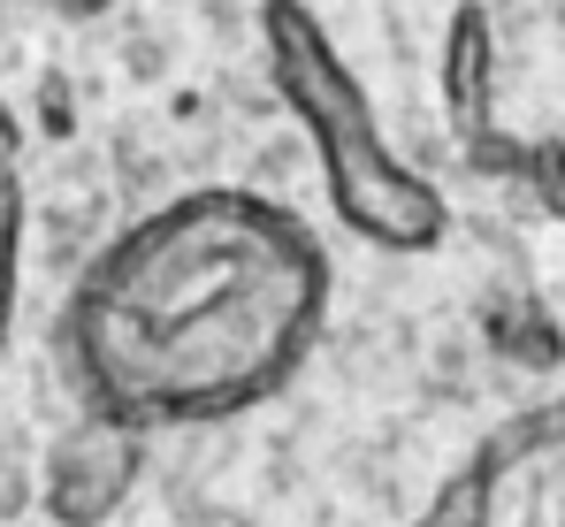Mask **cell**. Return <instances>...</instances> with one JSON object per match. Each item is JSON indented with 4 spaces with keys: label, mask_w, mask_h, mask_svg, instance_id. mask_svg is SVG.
I'll use <instances>...</instances> for the list:
<instances>
[{
    "label": "cell",
    "mask_w": 565,
    "mask_h": 527,
    "mask_svg": "<svg viewBox=\"0 0 565 527\" xmlns=\"http://www.w3.org/2000/svg\"><path fill=\"white\" fill-rule=\"evenodd\" d=\"M0 199H23V123L0 99Z\"/></svg>",
    "instance_id": "obj_10"
},
{
    "label": "cell",
    "mask_w": 565,
    "mask_h": 527,
    "mask_svg": "<svg viewBox=\"0 0 565 527\" xmlns=\"http://www.w3.org/2000/svg\"><path fill=\"white\" fill-rule=\"evenodd\" d=\"M321 191H329V214L382 253H436L451 230L444 191L428 176H413L382 138L321 146Z\"/></svg>",
    "instance_id": "obj_2"
},
{
    "label": "cell",
    "mask_w": 565,
    "mask_h": 527,
    "mask_svg": "<svg viewBox=\"0 0 565 527\" xmlns=\"http://www.w3.org/2000/svg\"><path fill=\"white\" fill-rule=\"evenodd\" d=\"M260 46H268V77H276L282 107L306 123L313 154L352 146V138H382L360 77L344 70V54L329 46V31L313 23L306 0H260Z\"/></svg>",
    "instance_id": "obj_3"
},
{
    "label": "cell",
    "mask_w": 565,
    "mask_h": 527,
    "mask_svg": "<svg viewBox=\"0 0 565 527\" xmlns=\"http://www.w3.org/2000/svg\"><path fill=\"white\" fill-rule=\"evenodd\" d=\"M138 474H146V436L107 413H85L39 459V513L54 527H107L130 505Z\"/></svg>",
    "instance_id": "obj_4"
},
{
    "label": "cell",
    "mask_w": 565,
    "mask_h": 527,
    "mask_svg": "<svg viewBox=\"0 0 565 527\" xmlns=\"http://www.w3.org/2000/svg\"><path fill=\"white\" fill-rule=\"evenodd\" d=\"M413 527H497V474H489L481 459H467V466L428 497V513Z\"/></svg>",
    "instance_id": "obj_7"
},
{
    "label": "cell",
    "mask_w": 565,
    "mask_h": 527,
    "mask_svg": "<svg viewBox=\"0 0 565 527\" xmlns=\"http://www.w3.org/2000/svg\"><path fill=\"white\" fill-rule=\"evenodd\" d=\"M520 183L543 199V214H558V222H565V138H551V146H527V169H520Z\"/></svg>",
    "instance_id": "obj_9"
},
{
    "label": "cell",
    "mask_w": 565,
    "mask_h": 527,
    "mask_svg": "<svg viewBox=\"0 0 565 527\" xmlns=\"http://www.w3.org/2000/svg\"><path fill=\"white\" fill-rule=\"evenodd\" d=\"M46 8H54V15H70V23H93V15H107L115 0H46Z\"/></svg>",
    "instance_id": "obj_12"
},
{
    "label": "cell",
    "mask_w": 565,
    "mask_h": 527,
    "mask_svg": "<svg viewBox=\"0 0 565 527\" xmlns=\"http://www.w3.org/2000/svg\"><path fill=\"white\" fill-rule=\"evenodd\" d=\"M481 329H489L497 359H512V367H527V375H551V367L565 359L558 322H551L535 298H497V306L481 314Z\"/></svg>",
    "instance_id": "obj_6"
},
{
    "label": "cell",
    "mask_w": 565,
    "mask_h": 527,
    "mask_svg": "<svg viewBox=\"0 0 565 527\" xmlns=\"http://www.w3.org/2000/svg\"><path fill=\"white\" fill-rule=\"evenodd\" d=\"M436 92H444V115L459 138L497 130V23L481 0L451 8V31H444V54H436Z\"/></svg>",
    "instance_id": "obj_5"
},
{
    "label": "cell",
    "mask_w": 565,
    "mask_h": 527,
    "mask_svg": "<svg viewBox=\"0 0 565 527\" xmlns=\"http://www.w3.org/2000/svg\"><path fill=\"white\" fill-rule=\"evenodd\" d=\"M70 123H77V107L62 99V77H46V130H54V138H70Z\"/></svg>",
    "instance_id": "obj_11"
},
{
    "label": "cell",
    "mask_w": 565,
    "mask_h": 527,
    "mask_svg": "<svg viewBox=\"0 0 565 527\" xmlns=\"http://www.w3.org/2000/svg\"><path fill=\"white\" fill-rule=\"evenodd\" d=\"M15 253H23V199H0V359L15 337Z\"/></svg>",
    "instance_id": "obj_8"
},
{
    "label": "cell",
    "mask_w": 565,
    "mask_h": 527,
    "mask_svg": "<svg viewBox=\"0 0 565 527\" xmlns=\"http://www.w3.org/2000/svg\"><path fill=\"white\" fill-rule=\"evenodd\" d=\"M329 314V253L276 199L206 183L130 222L70 291L62 345L85 413L122 429L230 421L298 375Z\"/></svg>",
    "instance_id": "obj_1"
}]
</instances>
